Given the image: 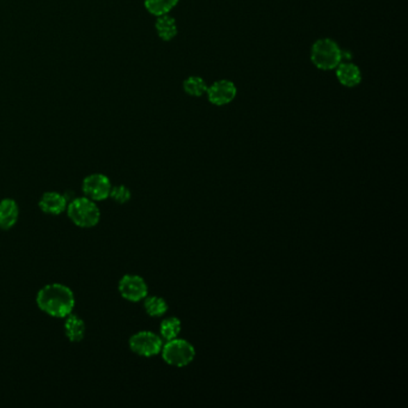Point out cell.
Instances as JSON below:
<instances>
[{
  "label": "cell",
  "instance_id": "obj_1",
  "mask_svg": "<svg viewBox=\"0 0 408 408\" xmlns=\"http://www.w3.org/2000/svg\"><path fill=\"white\" fill-rule=\"evenodd\" d=\"M36 304L44 314L65 318L74 313L76 298L74 291L64 284H48L38 293Z\"/></svg>",
  "mask_w": 408,
  "mask_h": 408
},
{
  "label": "cell",
  "instance_id": "obj_2",
  "mask_svg": "<svg viewBox=\"0 0 408 408\" xmlns=\"http://www.w3.org/2000/svg\"><path fill=\"white\" fill-rule=\"evenodd\" d=\"M66 212L70 220L79 228H94L101 220V211L97 204L94 200L86 198L85 195L69 202Z\"/></svg>",
  "mask_w": 408,
  "mask_h": 408
},
{
  "label": "cell",
  "instance_id": "obj_3",
  "mask_svg": "<svg viewBox=\"0 0 408 408\" xmlns=\"http://www.w3.org/2000/svg\"><path fill=\"white\" fill-rule=\"evenodd\" d=\"M344 59V53L332 39H320L311 47V61L318 69L332 71Z\"/></svg>",
  "mask_w": 408,
  "mask_h": 408
},
{
  "label": "cell",
  "instance_id": "obj_4",
  "mask_svg": "<svg viewBox=\"0 0 408 408\" xmlns=\"http://www.w3.org/2000/svg\"><path fill=\"white\" fill-rule=\"evenodd\" d=\"M161 353L167 364L177 368L188 366L195 357L193 345L189 344L186 340L177 338L167 341V344L163 345Z\"/></svg>",
  "mask_w": 408,
  "mask_h": 408
},
{
  "label": "cell",
  "instance_id": "obj_5",
  "mask_svg": "<svg viewBox=\"0 0 408 408\" xmlns=\"http://www.w3.org/2000/svg\"><path fill=\"white\" fill-rule=\"evenodd\" d=\"M163 348V339L149 331L138 332L129 339V348L138 356H157Z\"/></svg>",
  "mask_w": 408,
  "mask_h": 408
},
{
  "label": "cell",
  "instance_id": "obj_6",
  "mask_svg": "<svg viewBox=\"0 0 408 408\" xmlns=\"http://www.w3.org/2000/svg\"><path fill=\"white\" fill-rule=\"evenodd\" d=\"M112 182L109 177L104 174H91L83 180V193L86 198L91 199L94 202H104L109 198L112 190Z\"/></svg>",
  "mask_w": 408,
  "mask_h": 408
},
{
  "label": "cell",
  "instance_id": "obj_7",
  "mask_svg": "<svg viewBox=\"0 0 408 408\" xmlns=\"http://www.w3.org/2000/svg\"><path fill=\"white\" fill-rule=\"evenodd\" d=\"M119 293L127 301L140 302L147 298L149 288L142 277L126 275L119 281Z\"/></svg>",
  "mask_w": 408,
  "mask_h": 408
},
{
  "label": "cell",
  "instance_id": "obj_8",
  "mask_svg": "<svg viewBox=\"0 0 408 408\" xmlns=\"http://www.w3.org/2000/svg\"><path fill=\"white\" fill-rule=\"evenodd\" d=\"M207 99L215 106H225L232 102L237 95V88L234 83L227 79L217 81L207 88Z\"/></svg>",
  "mask_w": 408,
  "mask_h": 408
},
{
  "label": "cell",
  "instance_id": "obj_9",
  "mask_svg": "<svg viewBox=\"0 0 408 408\" xmlns=\"http://www.w3.org/2000/svg\"><path fill=\"white\" fill-rule=\"evenodd\" d=\"M69 205V199L58 192H46L40 199L39 206L47 215H61Z\"/></svg>",
  "mask_w": 408,
  "mask_h": 408
},
{
  "label": "cell",
  "instance_id": "obj_10",
  "mask_svg": "<svg viewBox=\"0 0 408 408\" xmlns=\"http://www.w3.org/2000/svg\"><path fill=\"white\" fill-rule=\"evenodd\" d=\"M335 74L341 85L354 88L361 82V69L350 61H341L335 69Z\"/></svg>",
  "mask_w": 408,
  "mask_h": 408
},
{
  "label": "cell",
  "instance_id": "obj_11",
  "mask_svg": "<svg viewBox=\"0 0 408 408\" xmlns=\"http://www.w3.org/2000/svg\"><path fill=\"white\" fill-rule=\"evenodd\" d=\"M19 207L13 199L6 198L0 202V229L10 230L17 224Z\"/></svg>",
  "mask_w": 408,
  "mask_h": 408
},
{
  "label": "cell",
  "instance_id": "obj_12",
  "mask_svg": "<svg viewBox=\"0 0 408 408\" xmlns=\"http://www.w3.org/2000/svg\"><path fill=\"white\" fill-rule=\"evenodd\" d=\"M64 331L71 343H81L85 336V323L82 318L72 313L65 318Z\"/></svg>",
  "mask_w": 408,
  "mask_h": 408
},
{
  "label": "cell",
  "instance_id": "obj_13",
  "mask_svg": "<svg viewBox=\"0 0 408 408\" xmlns=\"http://www.w3.org/2000/svg\"><path fill=\"white\" fill-rule=\"evenodd\" d=\"M156 31L163 41H172L177 35V24L175 18L169 13L159 16L156 21Z\"/></svg>",
  "mask_w": 408,
  "mask_h": 408
},
{
  "label": "cell",
  "instance_id": "obj_14",
  "mask_svg": "<svg viewBox=\"0 0 408 408\" xmlns=\"http://www.w3.org/2000/svg\"><path fill=\"white\" fill-rule=\"evenodd\" d=\"M180 0H144L147 11L154 16H163L170 13Z\"/></svg>",
  "mask_w": 408,
  "mask_h": 408
},
{
  "label": "cell",
  "instance_id": "obj_15",
  "mask_svg": "<svg viewBox=\"0 0 408 408\" xmlns=\"http://www.w3.org/2000/svg\"><path fill=\"white\" fill-rule=\"evenodd\" d=\"M207 85L206 82L198 76H192L188 77L183 82V90L186 94L193 97H202L204 95H206Z\"/></svg>",
  "mask_w": 408,
  "mask_h": 408
},
{
  "label": "cell",
  "instance_id": "obj_16",
  "mask_svg": "<svg viewBox=\"0 0 408 408\" xmlns=\"http://www.w3.org/2000/svg\"><path fill=\"white\" fill-rule=\"evenodd\" d=\"M181 332V321L177 318H165L161 323L159 327V333H161V338L163 340L175 339L179 336Z\"/></svg>",
  "mask_w": 408,
  "mask_h": 408
},
{
  "label": "cell",
  "instance_id": "obj_17",
  "mask_svg": "<svg viewBox=\"0 0 408 408\" xmlns=\"http://www.w3.org/2000/svg\"><path fill=\"white\" fill-rule=\"evenodd\" d=\"M144 308H145L147 315H150L152 318L163 316L168 311L167 302L162 297L147 296V300L144 303Z\"/></svg>",
  "mask_w": 408,
  "mask_h": 408
},
{
  "label": "cell",
  "instance_id": "obj_18",
  "mask_svg": "<svg viewBox=\"0 0 408 408\" xmlns=\"http://www.w3.org/2000/svg\"><path fill=\"white\" fill-rule=\"evenodd\" d=\"M109 198H112L117 204H126L132 198V193H131L129 187H126V186H113Z\"/></svg>",
  "mask_w": 408,
  "mask_h": 408
}]
</instances>
